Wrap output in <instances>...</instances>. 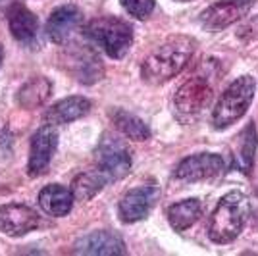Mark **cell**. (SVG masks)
I'll list each match as a JSON object with an SVG mask.
<instances>
[{
    "instance_id": "6da1fadb",
    "label": "cell",
    "mask_w": 258,
    "mask_h": 256,
    "mask_svg": "<svg viewBox=\"0 0 258 256\" xmlns=\"http://www.w3.org/2000/svg\"><path fill=\"white\" fill-rule=\"evenodd\" d=\"M197 50V39L189 35H173L158 44L141 64V77L149 85H162L179 75Z\"/></svg>"
},
{
    "instance_id": "7a4b0ae2",
    "label": "cell",
    "mask_w": 258,
    "mask_h": 256,
    "mask_svg": "<svg viewBox=\"0 0 258 256\" xmlns=\"http://www.w3.org/2000/svg\"><path fill=\"white\" fill-rule=\"evenodd\" d=\"M250 204L245 193L229 191L220 199L208 222V237L216 245H227L235 241L247 224Z\"/></svg>"
},
{
    "instance_id": "3957f363",
    "label": "cell",
    "mask_w": 258,
    "mask_h": 256,
    "mask_svg": "<svg viewBox=\"0 0 258 256\" xmlns=\"http://www.w3.org/2000/svg\"><path fill=\"white\" fill-rule=\"evenodd\" d=\"M83 33L87 39H91L114 60H121L133 44V27L116 16H102L91 20Z\"/></svg>"
},
{
    "instance_id": "277c9868",
    "label": "cell",
    "mask_w": 258,
    "mask_h": 256,
    "mask_svg": "<svg viewBox=\"0 0 258 256\" xmlns=\"http://www.w3.org/2000/svg\"><path fill=\"white\" fill-rule=\"evenodd\" d=\"M254 93H256V79L252 75H243L235 79L218 98L212 110V125L216 129H226L233 125L237 119L247 114L248 106L254 100Z\"/></svg>"
},
{
    "instance_id": "5b68a950",
    "label": "cell",
    "mask_w": 258,
    "mask_h": 256,
    "mask_svg": "<svg viewBox=\"0 0 258 256\" xmlns=\"http://www.w3.org/2000/svg\"><path fill=\"white\" fill-rule=\"evenodd\" d=\"M214 98V85L208 75H193L173 96V116L183 125H191L205 114Z\"/></svg>"
},
{
    "instance_id": "8992f818",
    "label": "cell",
    "mask_w": 258,
    "mask_h": 256,
    "mask_svg": "<svg viewBox=\"0 0 258 256\" xmlns=\"http://www.w3.org/2000/svg\"><path fill=\"white\" fill-rule=\"evenodd\" d=\"M95 160L97 168L110 179V183L123 179L133 166L129 147L108 131L102 133V137L95 147Z\"/></svg>"
},
{
    "instance_id": "52a82bcc",
    "label": "cell",
    "mask_w": 258,
    "mask_h": 256,
    "mask_svg": "<svg viewBox=\"0 0 258 256\" xmlns=\"http://www.w3.org/2000/svg\"><path fill=\"white\" fill-rule=\"evenodd\" d=\"M160 197V187L154 181L151 183H143L137 185L133 189H129L121 201L118 204V214L121 218V222L125 224H135L145 220L151 210L154 208V204Z\"/></svg>"
},
{
    "instance_id": "ba28073f",
    "label": "cell",
    "mask_w": 258,
    "mask_h": 256,
    "mask_svg": "<svg viewBox=\"0 0 258 256\" xmlns=\"http://www.w3.org/2000/svg\"><path fill=\"white\" fill-rule=\"evenodd\" d=\"M226 171V160L214 152H201L183 158L173 171L175 179L181 181H205L214 179Z\"/></svg>"
},
{
    "instance_id": "9c48e42d",
    "label": "cell",
    "mask_w": 258,
    "mask_h": 256,
    "mask_svg": "<svg viewBox=\"0 0 258 256\" xmlns=\"http://www.w3.org/2000/svg\"><path fill=\"white\" fill-rule=\"evenodd\" d=\"M254 0H218L201 14V25L208 31H220L241 22L252 8Z\"/></svg>"
},
{
    "instance_id": "30bf717a",
    "label": "cell",
    "mask_w": 258,
    "mask_h": 256,
    "mask_svg": "<svg viewBox=\"0 0 258 256\" xmlns=\"http://www.w3.org/2000/svg\"><path fill=\"white\" fill-rule=\"evenodd\" d=\"M58 147V133L52 125H43L35 131L29 147V160H27V171L31 177H39L46 173L52 156Z\"/></svg>"
},
{
    "instance_id": "8fae6325",
    "label": "cell",
    "mask_w": 258,
    "mask_h": 256,
    "mask_svg": "<svg viewBox=\"0 0 258 256\" xmlns=\"http://www.w3.org/2000/svg\"><path fill=\"white\" fill-rule=\"evenodd\" d=\"M39 224V214L27 204L8 203L0 206V233L8 237H23L35 231Z\"/></svg>"
},
{
    "instance_id": "7c38bea8",
    "label": "cell",
    "mask_w": 258,
    "mask_h": 256,
    "mask_svg": "<svg viewBox=\"0 0 258 256\" xmlns=\"http://www.w3.org/2000/svg\"><path fill=\"white\" fill-rule=\"evenodd\" d=\"M74 254L87 256H123L127 254V248L123 239L116 231H93L77 239L74 245Z\"/></svg>"
},
{
    "instance_id": "4fadbf2b",
    "label": "cell",
    "mask_w": 258,
    "mask_h": 256,
    "mask_svg": "<svg viewBox=\"0 0 258 256\" xmlns=\"http://www.w3.org/2000/svg\"><path fill=\"white\" fill-rule=\"evenodd\" d=\"M81 22H83V12L76 4H66L54 8L46 20L44 31L54 44H64L72 39V35L77 31Z\"/></svg>"
},
{
    "instance_id": "5bb4252c",
    "label": "cell",
    "mask_w": 258,
    "mask_h": 256,
    "mask_svg": "<svg viewBox=\"0 0 258 256\" xmlns=\"http://www.w3.org/2000/svg\"><path fill=\"white\" fill-rule=\"evenodd\" d=\"M68 70L79 83L93 85L102 77V62L97 54L87 46H76V50L68 54Z\"/></svg>"
},
{
    "instance_id": "9a60e30c",
    "label": "cell",
    "mask_w": 258,
    "mask_h": 256,
    "mask_svg": "<svg viewBox=\"0 0 258 256\" xmlns=\"http://www.w3.org/2000/svg\"><path fill=\"white\" fill-rule=\"evenodd\" d=\"M91 110V100L85 98V96H68V98H62L58 100L56 104L48 108L44 112L43 121L44 125H68L72 121H76L79 117H83L89 114Z\"/></svg>"
},
{
    "instance_id": "2e32d148",
    "label": "cell",
    "mask_w": 258,
    "mask_h": 256,
    "mask_svg": "<svg viewBox=\"0 0 258 256\" xmlns=\"http://www.w3.org/2000/svg\"><path fill=\"white\" fill-rule=\"evenodd\" d=\"M8 27L12 37L22 44L31 46L39 37V20L27 6L20 2L12 4L8 8Z\"/></svg>"
},
{
    "instance_id": "e0dca14e",
    "label": "cell",
    "mask_w": 258,
    "mask_h": 256,
    "mask_svg": "<svg viewBox=\"0 0 258 256\" xmlns=\"http://www.w3.org/2000/svg\"><path fill=\"white\" fill-rule=\"evenodd\" d=\"M258 150V131L254 121H248L241 133L235 137L233 145V168L243 175H250L254 168V158Z\"/></svg>"
},
{
    "instance_id": "ac0fdd59",
    "label": "cell",
    "mask_w": 258,
    "mask_h": 256,
    "mask_svg": "<svg viewBox=\"0 0 258 256\" xmlns=\"http://www.w3.org/2000/svg\"><path fill=\"white\" fill-rule=\"evenodd\" d=\"M74 193L64 185H46L39 193V206L52 218L68 216L74 208Z\"/></svg>"
},
{
    "instance_id": "d6986e66",
    "label": "cell",
    "mask_w": 258,
    "mask_h": 256,
    "mask_svg": "<svg viewBox=\"0 0 258 256\" xmlns=\"http://www.w3.org/2000/svg\"><path fill=\"white\" fill-rule=\"evenodd\" d=\"M52 95V83L39 75V77H31L29 81H25L18 95H16V104L23 110H35V108L43 106L44 102Z\"/></svg>"
},
{
    "instance_id": "ffe728a7",
    "label": "cell",
    "mask_w": 258,
    "mask_h": 256,
    "mask_svg": "<svg viewBox=\"0 0 258 256\" xmlns=\"http://www.w3.org/2000/svg\"><path fill=\"white\" fill-rule=\"evenodd\" d=\"M110 119H112L114 127L118 129L123 137H127V139L137 141V143L151 139V127L139 116L131 114V112L123 110V108H112L110 110Z\"/></svg>"
},
{
    "instance_id": "44dd1931",
    "label": "cell",
    "mask_w": 258,
    "mask_h": 256,
    "mask_svg": "<svg viewBox=\"0 0 258 256\" xmlns=\"http://www.w3.org/2000/svg\"><path fill=\"white\" fill-rule=\"evenodd\" d=\"M201 214H203V203L199 199H185L168 208V222L173 231L181 233L201 218Z\"/></svg>"
},
{
    "instance_id": "7402d4cb",
    "label": "cell",
    "mask_w": 258,
    "mask_h": 256,
    "mask_svg": "<svg viewBox=\"0 0 258 256\" xmlns=\"http://www.w3.org/2000/svg\"><path fill=\"white\" fill-rule=\"evenodd\" d=\"M110 179L102 171L98 170H89L76 175V179L72 181V193H74V199L79 203H87L91 199H95L98 193L106 187Z\"/></svg>"
},
{
    "instance_id": "603a6c76",
    "label": "cell",
    "mask_w": 258,
    "mask_h": 256,
    "mask_svg": "<svg viewBox=\"0 0 258 256\" xmlns=\"http://www.w3.org/2000/svg\"><path fill=\"white\" fill-rule=\"evenodd\" d=\"M119 4L135 20H147L156 8V0H119Z\"/></svg>"
},
{
    "instance_id": "cb8c5ba5",
    "label": "cell",
    "mask_w": 258,
    "mask_h": 256,
    "mask_svg": "<svg viewBox=\"0 0 258 256\" xmlns=\"http://www.w3.org/2000/svg\"><path fill=\"white\" fill-rule=\"evenodd\" d=\"M2 62H4V52H2V44H0V68H2Z\"/></svg>"
},
{
    "instance_id": "d4e9b609",
    "label": "cell",
    "mask_w": 258,
    "mask_h": 256,
    "mask_svg": "<svg viewBox=\"0 0 258 256\" xmlns=\"http://www.w3.org/2000/svg\"><path fill=\"white\" fill-rule=\"evenodd\" d=\"M177 2H191V0H177Z\"/></svg>"
},
{
    "instance_id": "484cf974",
    "label": "cell",
    "mask_w": 258,
    "mask_h": 256,
    "mask_svg": "<svg viewBox=\"0 0 258 256\" xmlns=\"http://www.w3.org/2000/svg\"><path fill=\"white\" fill-rule=\"evenodd\" d=\"M256 195H258V181H256Z\"/></svg>"
}]
</instances>
